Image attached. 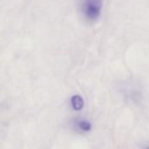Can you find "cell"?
I'll use <instances>...</instances> for the list:
<instances>
[{
  "instance_id": "2",
  "label": "cell",
  "mask_w": 149,
  "mask_h": 149,
  "mask_svg": "<svg viewBox=\"0 0 149 149\" xmlns=\"http://www.w3.org/2000/svg\"><path fill=\"white\" fill-rule=\"evenodd\" d=\"M71 103H72V106L73 109H75L77 111L81 110L84 107V104H85L83 99L79 95L72 96V99H71Z\"/></svg>"
},
{
  "instance_id": "3",
  "label": "cell",
  "mask_w": 149,
  "mask_h": 149,
  "mask_svg": "<svg viewBox=\"0 0 149 149\" xmlns=\"http://www.w3.org/2000/svg\"><path fill=\"white\" fill-rule=\"evenodd\" d=\"M77 127L79 130L83 131V132H89L92 129V124L86 120H81L78 121Z\"/></svg>"
},
{
  "instance_id": "1",
  "label": "cell",
  "mask_w": 149,
  "mask_h": 149,
  "mask_svg": "<svg viewBox=\"0 0 149 149\" xmlns=\"http://www.w3.org/2000/svg\"><path fill=\"white\" fill-rule=\"evenodd\" d=\"M103 0H80V10L84 17L90 22L96 21L102 10Z\"/></svg>"
}]
</instances>
